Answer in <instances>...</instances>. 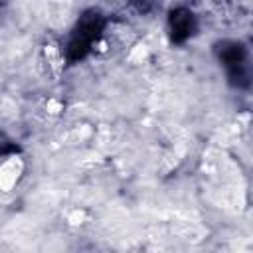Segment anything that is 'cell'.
<instances>
[{
	"label": "cell",
	"instance_id": "cell-1",
	"mask_svg": "<svg viewBox=\"0 0 253 253\" xmlns=\"http://www.w3.org/2000/svg\"><path fill=\"white\" fill-rule=\"evenodd\" d=\"M103 26H105V20L95 10H89L79 18V22L75 24L73 34L69 38V43H67L69 61H77L89 53V49H91L93 42L99 38Z\"/></svg>",
	"mask_w": 253,
	"mask_h": 253
},
{
	"label": "cell",
	"instance_id": "cell-2",
	"mask_svg": "<svg viewBox=\"0 0 253 253\" xmlns=\"http://www.w3.org/2000/svg\"><path fill=\"white\" fill-rule=\"evenodd\" d=\"M170 34H172V42L182 43L186 42L194 30H196V18L188 8H176L170 12Z\"/></svg>",
	"mask_w": 253,
	"mask_h": 253
}]
</instances>
